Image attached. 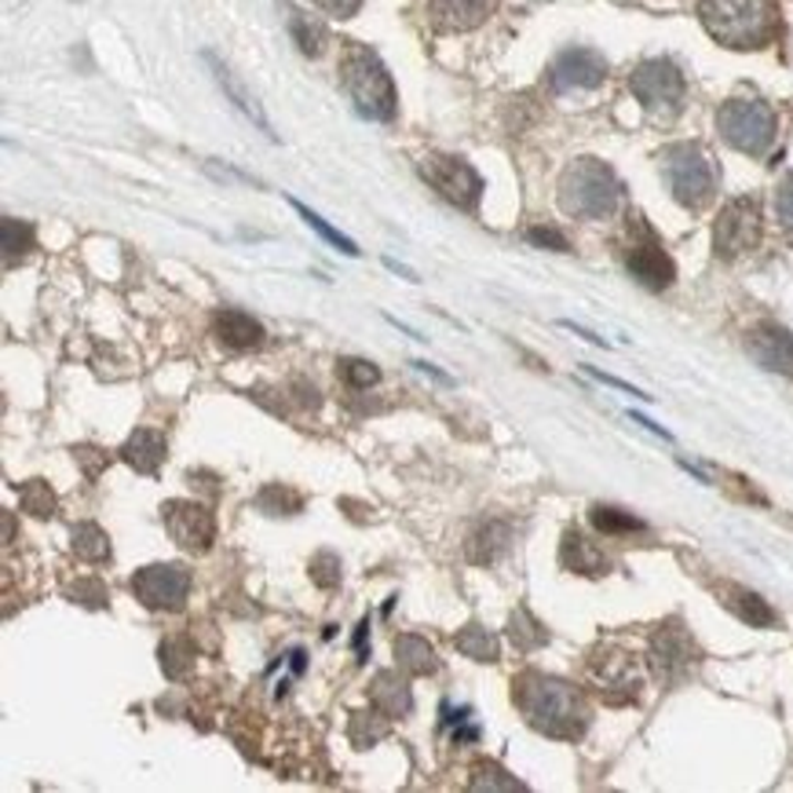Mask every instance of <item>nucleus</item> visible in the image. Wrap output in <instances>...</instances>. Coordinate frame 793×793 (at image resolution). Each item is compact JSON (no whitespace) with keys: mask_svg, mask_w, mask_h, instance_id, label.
Masks as SVG:
<instances>
[{"mask_svg":"<svg viewBox=\"0 0 793 793\" xmlns=\"http://www.w3.org/2000/svg\"><path fill=\"white\" fill-rule=\"evenodd\" d=\"M621 202H626V187L600 157H578L559 176V209L578 219H607L621 209Z\"/></svg>","mask_w":793,"mask_h":793,"instance_id":"7ed1b4c3","label":"nucleus"},{"mask_svg":"<svg viewBox=\"0 0 793 793\" xmlns=\"http://www.w3.org/2000/svg\"><path fill=\"white\" fill-rule=\"evenodd\" d=\"M205 63H209L213 66V73H216V81H219V89H224L227 95H230V100H235V106L241 110V114H246L249 121H256V125H260L264 132H267V136H271V125H267V114H264V110H260V103H256L253 100V95L246 92V84H241L238 78H235V73H230L224 63H219V59L216 55H205Z\"/></svg>","mask_w":793,"mask_h":793,"instance_id":"393cba45","label":"nucleus"},{"mask_svg":"<svg viewBox=\"0 0 793 793\" xmlns=\"http://www.w3.org/2000/svg\"><path fill=\"white\" fill-rule=\"evenodd\" d=\"M311 581L319 589H337L340 585V556L333 553H319L311 559Z\"/></svg>","mask_w":793,"mask_h":793,"instance_id":"58836bf2","label":"nucleus"},{"mask_svg":"<svg viewBox=\"0 0 793 793\" xmlns=\"http://www.w3.org/2000/svg\"><path fill=\"white\" fill-rule=\"evenodd\" d=\"M761 241V202L742 194L731 198L713 224V249L721 260H739L742 253L758 249Z\"/></svg>","mask_w":793,"mask_h":793,"instance_id":"9b49d317","label":"nucleus"},{"mask_svg":"<svg viewBox=\"0 0 793 793\" xmlns=\"http://www.w3.org/2000/svg\"><path fill=\"white\" fill-rule=\"evenodd\" d=\"M662 173L684 209H706L717 194V165L699 143H673L662 154Z\"/></svg>","mask_w":793,"mask_h":793,"instance_id":"39448f33","label":"nucleus"},{"mask_svg":"<svg viewBox=\"0 0 793 793\" xmlns=\"http://www.w3.org/2000/svg\"><path fill=\"white\" fill-rule=\"evenodd\" d=\"M527 241H531V246H538V249L570 253V241L559 235V230H553V227H531V230H527Z\"/></svg>","mask_w":793,"mask_h":793,"instance_id":"79ce46f5","label":"nucleus"},{"mask_svg":"<svg viewBox=\"0 0 793 793\" xmlns=\"http://www.w3.org/2000/svg\"><path fill=\"white\" fill-rule=\"evenodd\" d=\"M724 607H728L731 615H739V618L746 621V626H753V629L775 626L772 604H768L764 596H758V593L742 589V585H728V589H724Z\"/></svg>","mask_w":793,"mask_h":793,"instance_id":"5701e85b","label":"nucleus"},{"mask_svg":"<svg viewBox=\"0 0 793 793\" xmlns=\"http://www.w3.org/2000/svg\"><path fill=\"white\" fill-rule=\"evenodd\" d=\"M370 699L381 713H388L395 721V717H406L413 710V694H410V684L402 680L392 669H384V673L373 677L370 684Z\"/></svg>","mask_w":793,"mask_h":793,"instance_id":"4be33fe9","label":"nucleus"},{"mask_svg":"<svg viewBox=\"0 0 793 793\" xmlns=\"http://www.w3.org/2000/svg\"><path fill=\"white\" fill-rule=\"evenodd\" d=\"M694 662H699V648H694L691 632L680 626V621H666V626H658V632L651 637L655 673L662 677L666 684H680V680L691 677Z\"/></svg>","mask_w":793,"mask_h":793,"instance_id":"4468645a","label":"nucleus"},{"mask_svg":"<svg viewBox=\"0 0 793 793\" xmlns=\"http://www.w3.org/2000/svg\"><path fill=\"white\" fill-rule=\"evenodd\" d=\"M289 30H292V41H297V48L303 55H322L326 52L329 33H326L322 22L300 16V11H289Z\"/></svg>","mask_w":793,"mask_h":793,"instance_id":"c756f323","label":"nucleus"},{"mask_svg":"<svg viewBox=\"0 0 793 793\" xmlns=\"http://www.w3.org/2000/svg\"><path fill=\"white\" fill-rule=\"evenodd\" d=\"M699 19L717 44L764 48L779 30V11L772 0H699Z\"/></svg>","mask_w":793,"mask_h":793,"instance_id":"f03ea898","label":"nucleus"},{"mask_svg":"<svg viewBox=\"0 0 793 793\" xmlns=\"http://www.w3.org/2000/svg\"><path fill=\"white\" fill-rule=\"evenodd\" d=\"M512 542V527L505 519H483V523H475L472 534H468V542H465V556L472 559V564H494L497 556L505 553Z\"/></svg>","mask_w":793,"mask_h":793,"instance_id":"6ab92c4d","label":"nucleus"},{"mask_svg":"<svg viewBox=\"0 0 793 793\" xmlns=\"http://www.w3.org/2000/svg\"><path fill=\"white\" fill-rule=\"evenodd\" d=\"M589 519H593L596 531L611 534V538H621V534H643V531H648L637 516H629V512L611 508V505H596V508L589 512Z\"/></svg>","mask_w":793,"mask_h":793,"instance_id":"c85d7f7f","label":"nucleus"},{"mask_svg":"<svg viewBox=\"0 0 793 793\" xmlns=\"http://www.w3.org/2000/svg\"><path fill=\"white\" fill-rule=\"evenodd\" d=\"M256 505H260L267 516H292V512H300L303 497L297 491H289V486H282V483H271V486H264L260 491Z\"/></svg>","mask_w":793,"mask_h":793,"instance_id":"72a5a7b5","label":"nucleus"},{"mask_svg":"<svg viewBox=\"0 0 793 793\" xmlns=\"http://www.w3.org/2000/svg\"><path fill=\"white\" fill-rule=\"evenodd\" d=\"M19 505H22V512H30V516H37V519L55 516V494H52V486H48L44 480L22 483L19 486Z\"/></svg>","mask_w":793,"mask_h":793,"instance_id":"2f4dec72","label":"nucleus"},{"mask_svg":"<svg viewBox=\"0 0 793 793\" xmlns=\"http://www.w3.org/2000/svg\"><path fill=\"white\" fill-rule=\"evenodd\" d=\"M162 519H165L168 534H173V542L183 548V553H209L213 542H216L213 512L205 505H198V502L173 497V502L162 505Z\"/></svg>","mask_w":793,"mask_h":793,"instance_id":"ddd939ff","label":"nucleus"},{"mask_svg":"<svg viewBox=\"0 0 793 793\" xmlns=\"http://www.w3.org/2000/svg\"><path fill=\"white\" fill-rule=\"evenodd\" d=\"M589 677L600 688V694L611 706L637 702V694L643 688V662L637 655L621 651V648H596L589 658Z\"/></svg>","mask_w":793,"mask_h":793,"instance_id":"9d476101","label":"nucleus"},{"mask_svg":"<svg viewBox=\"0 0 793 793\" xmlns=\"http://www.w3.org/2000/svg\"><path fill=\"white\" fill-rule=\"evenodd\" d=\"M746 351L772 373H793V333L779 322H761L746 333Z\"/></svg>","mask_w":793,"mask_h":793,"instance_id":"dca6fc26","label":"nucleus"},{"mask_svg":"<svg viewBox=\"0 0 793 793\" xmlns=\"http://www.w3.org/2000/svg\"><path fill=\"white\" fill-rule=\"evenodd\" d=\"M418 173L421 179L435 187L450 205H457V209H475L480 205V194H483V179L480 173L465 162V157H454V154H424L418 162Z\"/></svg>","mask_w":793,"mask_h":793,"instance_id":"1a4fd4ad","label":"nucleus"},{"mask_svg":"<svg viewBox=\"0 0 793 793\" xmlns=\"http://www.w3.org/2000/svg\"><path fill=\"white\" fill-rule=\"evenodd\" d=\"M315 8H322L326 16H333V19H348V16H356L362 0H311Z\"/></svg>","mask_w":793,"mask_h":793,"instance_id":"c03bdc74","label":"nucleus"},{"mask_svg":"<svg viewBox=\"0 0 793 793\" xmlns=\"http://www.w3.org/2000/svg\"><path fill=\"white\" fill-rule=\"evenodd\" d=\"M340 84H344L348 100L370 121H392L399 110V95L392 84V73L377 59V52L362 44H351L340 59Z\"/></svg>","mask_w":793,"mask_h":793,"instance_id":"20e7f679","label":"nucleus"},{"mask_svg":"<svg viewBox=\"0 0 793 793\" xmlns=\"http://www.w3.org/2000/svg\"><path fill=\"white\" fill-rule=\"evenodd\" d=\"M589 373L596 377V381H604V384H611V388H621V392H629V395H637V399H651V395H643L640 388H632V384H626V381H618V377H611V373L593 370V365H589Z\"/></svg>","mask_w":793,"mask_h":793,"instance_id":"a18cd8bd","label":"nucleus"},{"mask_svg":"<svg viewBox=\"0 0 793 793\" xmlns=\"http://www.w3.org/2000/svg\"><path fill=\"white\" fill-rule=\"evenodd\" d=\"M775 216L786 230H793V173L779 179L775 187Z\"/></svg>","mask_w":793,"mask_h":793,"instance_id":"a19ab883","label":"nucleus"},{"mask_svg":"<svg viewBox=\"0 0 793 793\" xmlns=\"http://www.w3.org/2000/svg\"><path fill=\"white\" fill-rule=\"evenodd\" d=\"M213 333L224 348H235V351H246V348H256L264 340V326L253 319V315L238 311V308H224L213 319Z\"/></svg>","mask_w":793,"mask_h":793,"instance_id":"a211bd4d","label":"nucleus"},{"mask_svg":"<svg viewBox=\"0 0 793 793\" xmlns=\"http://www.w3.org/2000/svg\"><path fill=\"white\" fill-rule=\"evenodd\" d=\"M73 553H78V559H84V564H103V559H110V538L100 523H78V527H73Z\"/></svg>","mask_w":793,"mask_h":793,"instance_id":"bb28decb","label":"nucleus"},{"mask_svg":"<svg viewBox=\"0 0 793 793\" xmlns=\"http://www.w3.org/2000/svg\"><path fill=\"white\" fill-rule=\"evenodd\" d=\"M457 651L472 658V662H497L502 658V643H497L494 632H486L483 626H468L457 632Z\"/></svg>","mask_w":793,"mask_h":793,"instance_id":"a878e982","label":"nucleus"},{"mask_svg":"<svg viewBox=\"0 0 793 793\" xmlns=\"http://www.w3.org/2000/svg\"><path fill=\"white\" fill-rule=\"evenodd\" d=\"M508 640L516 643V651L527 655V651H538L542 643H548V629L531 611H523V607H519V611L512 615V621H508Z\"/></svg>","mask_w":793,"mask_h":793,"instance_id":"cd10ccee","label":"nucleus"},{"mask_svg":"<svg viewBox=\"0 0 793 793\" xmlns=\"http://www.w3.org/2000/svg\"><path fill=\"white\" fill-rule=\"evenodd\" d=\"M717 132H721L728 146H735V151L750 157H761L772 151L779 117L764 100H728L717 110Z\"/></svg>","mask_w":793,"mask_h":793,"instance_id":"423d86ee","label":"nucleus"},{"mask_svg":"<svg viewBox=\"0 0 793 793\" xmlns=\"http://www.w3.org/2000/svg\"><path fill=\"white\" fill-rule=\"evenodd\" d=\"M73 457H78L81 465H84V475H89V480H95L100 468L106 465V454H103V450H95V446H78V450H73Z\"/></svg>","mask_w":793,"mask_h":793,"instance_id":"37998d69","label":"nucleus"},{"mask_svg":"<svg viewBox=\"0 0 793 793\" xmlns=\"http://www.w3.org/2000/svg\"><path fill=\"white\" fill-rule=\"evenodd\" d=\"M165 435L162 432H154V429H136L128 435V443L121 446V461L125 465H132L136 472L143 475H154L157 468H162V461H165Z\"/></svg>","mask_w":793,"mask_h":793,"instance_id":"aec40b11","label":"nucleus"},{"mask_svg":"<svg viewBox=\"0 0 793 793\" xmlns=\"http://www.w3.org/2000/svg\"><path fill=\"white\" fill-rule=\"evenodd\" d=\"M392 721V717L388 713H356L351 717V728H348V735H351V742H356V746H373V742H381L384 735H388V724Z\"/></svg>","mask_w":793,"mask_h":793,"instance_id":"473e14b6","label":"nucleus"},{"mask_svg":"<svg viewBox=\"0 0 793 793\" xmlns=\"http://www.w3.org/2000/svg\"><path fill=\"white\" fill-rule=\"evenodd\" d=\"M607 81V59L593 48H567L548 66V84L553 92H585L600 89Z\"/></svg>","mask_w":793,"mask_h":793,"instance_id":"2eb2a0df","label":"nucleus"},{"mask_svg":"<svg viewBox=\"0 0 793 793\" xmlns=\"http://www.w3.org/2000/svg\"><path fill=\"white\" fill-rule=\"evenodd\" d=\"M365 632H370V621H362L359 632H356V651H359V662H365V658H370V651H365Z\"/></svg>","mask_w":793,"mask_h":793,"instance_id":"49530a36","label":"nucleus"},{"mask_svg":"<svg viewBox=\"0 0 793 793\" xmlns=\"http://www.w3.org/2000/svg\"><path fill=\"white\" fill-rule=\"evenodd\" d=\"M629 92L655 117H677L684 106L688 81L673 59H648L629 73Z\"/></svg>","mask_w":793,"mask_h":793,"instance_id":"0eeeda50","label":"nucleus"},{"mask_svg":"<svg viewBox=\"0 0 793 793\" xmlns=\"http://www.w3.org/2000/svg\"><path fill=\"white\" fill-rule=\"evenodd\" d=\"M33 249V227L30 224H22V219L16 216H4V260L8 267L22 260Z\"/></svg>","mask_w":793,"mask_h":793,"instance_id":"f704fd0d","label":"nucleus"},{"mask_svg":"<svg viewBox=\"0 0 793 793\" xmlns=\"http://www.w3.org/2000/svg\"><path fill=\"white\" fill-rule=\"evenodd\" d=\"M340 377H344L348 388L362 392V388H370V384L381 381V370H377L373 362H365V359H344V362H340Z\"/></svg>","mask_w":793,"mask_h":793,"instance_id":"4c0bfd02","label":"nucleus"},{"mask_svg":"<svg viewBox=\"0 0 793 793\" xmlns=\"http://www.w3.org/2000/svg\"><path fill=\"white\" fill-rule=\"evenodd\" d=\"M128 589L151 611H179L190 593V570L183 564H151L132 575Z\"/></svg>","mask_w":793,"mask_h":793,"instance_id":"f8f14e48","label":"nucleus"},{"mask_svg":"<svg viewBox=\"0 0 793 793\" xmlns=\"http://www.w3.org/2000/svg\"><path fill=\"white\" fill-rule=\"evenodd\" d=\"M292 209H297L300 216H303V224H308L311 230H319V235L329 241V246H337L340 253H348V256H356L359 249H356V241H351V238H344V235H340V230L337 227H329L326 224V219L319 216V213H311L308 209V205H300V202H292Z\"/></svg>","mask_w":793,"mask_h":793,"instance_id":"e433bc0d","label":"nucleus"},{"mask_svg":"<svg viewBox=\"0 0 793 793\" xmlns=\"http://www.w3.org/2000/svg\"><path fill=\"white\" fill-rule=\"evenodd\" d=\"M497 0H429V19L439 33H468L494 16Z\"/></svg>","mask_w":793,"mask_h":793,"instance_id":"f3484780","label":"nucleus"},{"mask_svg":"<svg viewBox=\"0 0 793 793\" xmlns=\"http://www.w3.org/2000/svg\"><path fill=\"white\" fill-rule=\"evenodd\" d=\"M512 699H516L519 713L527 717V724L534 731H542L548 739H581V731L589 728V702L585 694L567 684L559 677L548 673H523L512 684Z\"/></svg>","mask_w":793,"mask_h":793,"instance_id":"f257e3e1","label":"nucleus"},{"mask_svg":"<svg viewBox=\"0 0 793 793\" xmlns=\"http://www.w3.org/2000/svg\"><path fill=\"white\" fill-rule=\"evenodd\" d=\"M395 658H399V666L406 669V673H413V677L439 673L435 648L424 637H418V632H402V637H395Z\"/></svg>","mask_w":793,"mask_h":793,"instance_id":"b1692460","label":"nucleus"},{"mask_svg":"<svg viewBox=\"0 0 793 793\" xmlns=\"http://www.w3.org/2000/svg\"><path fill=\"white\" fill-rule=\"evenodd\" d=\"M162 669L168 680H183L194 669V648L187 637H168L162 643Z\"/></svg>","mask_w":793,"mask_h":793,"instance_id":"7c9ffc66","label":"nucleus"},{"mask_svg":"<svg viewBox=\"0 0 793 793\" xmlns=\"http://www.w3.org/2000/svg\"><path fill=\"white\" fill-rule=\"evenodd\" d=\"M472 790H523V783L519 779H512L502 764H475L472 768V783H468Z\"/></svg>","mask_w":793,"mask_h":793,"instance_id":"c9c22d12","label":"nucleus"},{"mask_svg":"<svg viewBox=\"0 0 793 793\" xmlns=\"http://www.w3.org/2000/svg\"><path fill=\"white\" fill-rule=\"evenodd\" d=\"M70 596H73V604H84V607H106V589H103V581H95V578H81L78 585H70Z\"/></svg>","mask_w":793,"mask_h":793,"instance_id":"ea45409f","label":"nucleus"},{"mask_svg":"<svg viewBox=\"0 0 793 793\" xmlns=\"http://www.w3.org/2000/svg\"><path fill=\"white\" fill-rule=\"evenodd\" d=\"M559 564L575 575H607L611 570V559H607L600 548H596L585 534L567 531L564 534V548H559Z\"/></svg>","mask_w":793,"mask_h":793,"instance_id":"412c9836","label":"nucleus"},{"mask_svg":"<svg viewBox=\"0 0 793 793\" xmlns=\"http://www.w3.org/2000/svg\"><path fill=\"white\" fill-rule=\"evenodd\" d=\"M626 267L643 289L662 292L673 286L677 267L669 260V253L662 249V241L648 227L643 216H629V241H626Z\"/></svg>","mask_w":793,"mask_h":793,"instance_id":"6e6552de","label":"nucleus"}]
</instances>
